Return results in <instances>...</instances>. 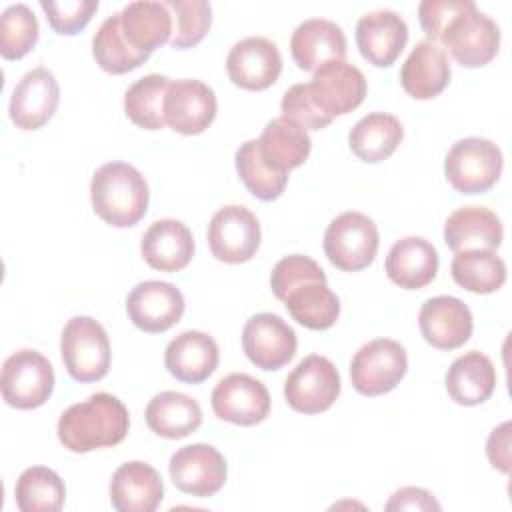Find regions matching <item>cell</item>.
Segmentation results:
<instances>
[{
	"mask_svg": "<svg viewBox=\"0 0 512 512\" xmlns=\"http://www.w3.org/2000/svg\"><path fill=\"white\" fill-rule=\"evenodd\" d=\"M140 252L146 264L160 272H178L194 256V236L190 228L174 218H162L150 224L140 240Z\"/></svg>",
	"mask_w": 512,
	"mask_h": 512,
	"instance_id": "obj_23",
	"label": "cell"
},
{
	"mask_svg": "<svg viewBox=\"0 0 512 512\" xmlns=\"http://www.w3.org/2000/svg\"><path fill=\"white\" fill-rule=\"evenodd\" d=\"M404 136L402 122L388 112H370L360 118L350 134L348 144L362 162H382L394 154Z\"/></svg>",
	"mask_w": 512,
	"mask_h": 512,
	"instance_id": "obj_33",
	"label": "cell"
},
{
	"mask_svg": "<svg viewBox=\"0 0 512 512\" xmlns=\"http://www.w3.org/2000/svg\"><path fill=\"white\" fill-rule=\"evenodd\" d=\"M40 8L46 14L50 28L58 34H78L98 10V0H64V2H48L40 0Z\"/></svg>",
	"mask_w": 512,
	"mask_h": 512,
	"instance_id": "obj_41",
	"label": "cell"
},
{
	"mask_svg": "<svg viewBox=\"0 0 512 512\" xmlns=\"http://www.w3.org/2000/svg\"><path fill=\"white\" fill-rule=\"evenodd\" d=\"M308 84L314 106L328 118L358 108L366 96V78L360 68L346 60H330L314 70Z\"/></svg>",
	"mask_w": 512,
	"mask_h": 512,
	"instance_id": "obj_10",
	"label": "cell"
},
{
	"mask_svg": "<svg viewBox=\"0 0 512 512\" xmlns=\"http://www.w3.org/2000/svg\"><path fill=\"white\" fill-rule=\"evenodd\" d=\"M236 172L244 186L250 190V194L258 200L270 202L276 200L288 182L286 172H278L272 168L260 154L258 140H246L236 150Z\"/></svg>",
	"mask_w": 512,
	"mask_h": 512,
	"instance_id": "obj_38",
	"label": "cell"
},
{
	"mask_svg": "<svg viewBox=\"0 0 512 512\" xmlns=\"http://www.w3.org/2000/svg\"><path fill=\"white\" fill-rule=\"evenodd\" d=\"M120 28L132 48L152 54L172 38V12L164 2L134 0L120 10Z\"/></svg>",
	"mask_w": 512,
	"mask_h": 512,
	"instance_id": "obj_29",
	"label": "cell"
},
{
	"mask_svg": "<svg viewBox=\"0 0 512 512\" xmlns=\"http://www.w3.org/2000/svg\"><path fill=\"white\" fill-rule=\"evenodd\" d=\"M92 54L98 66L110 74H126L144 64L150 54H144L126 40L120 28V12L108 16L92 38Z\"/></svg>",
	"mask_w": 512,
	"mask_h": 512,
	"instance_id": "obj_35",
	"label": "cell"
},
{
	"mask_svg": "<svg viewBox=\"0 0 512 512\" xmlns=\"http://www.w3.org/2000/svg\"><path fill=\"white\" fill-rule=\"evenodd\" d=\"M226 72L230 80L244 90H264L272 86L282 72L280 50L264 36L242 38L226 56Z\"/></svg>",
	"mask_w": 512,
	"mask_h": 512,
	"instance_id": "obj_18",
	"label": "cell"
},
{
	"mask_svg": "<svg viewBox=\"0 0 512 512\" xmlns=\"http://www.w3.org/2000/svg\"><path fill=\"white\" fill-rule=\"evenodd\" d=\"M384 268L396 286L418 290L436 278L438 252L426 238L406 236L392 244Z\"/></svg>",
	"mask_w": 512,
	"mask_h": 512,
	"instance_id": "obj_27",
	"label": "cell"
},
{
	"mask_svg": "<svg viewBox=\"0 0 512 512\" xmlns=\"http://www.w3.org/2000/svg\"><path fill=\"white\" fill-rule=\"evenodd\" d=\"M502 238L500 218L484 206L458 208L444 222V242L452 252L494 250L502 244Z\"/></svg>",
	"mask_w": 512,
	"mask_h": 512,
	"instance_id": "obj_28",
	"label": "cell"
},
{
	"mask_svg": "<svg viewBox=\"0 0 512 512\" xmlns=\"http://www.w3.org/2000/svg\"><path fill=\"white\" fill-rule=\"evenodd\" d=\"M296 332L278 314L260 312L246 320L242 328V350L246 358L262 370H278L296 354Z\"/></svg>",
	"mask_w": 512,
	"mask_h": 512,
	"instance_id": "obj_14",
	"label": "cell"
},
{
	"mask_svg": "<svg viewBox=\"0 0 512 512\" xmlns=\"http://www.w3.org/2000/svg\"><path fill=\"white\" fill-rule=\"evenodd\" d=\"M90 200L94 212L106 224L128 228L144 218L150 190L140 170L132 164L106 162L92 176Z\"/></svg>",
	"mask_w": 512,
	"mask_h": 512,
	"instance_id": "obj_2",
	"label": "cell"
},
{
	"mask_svg": "<svg viewBox=\"0 0 512 512\" xmlns=\"http://www.w3.org/2000/svg\"><path fill=\"white\" fill-rule=\"evenodd\" d=\"M60 102V86L56 76L44 68L36 66L28 70L12 90L8 114L16 128L38 130L56 112Z\"/></svg>",
	"mask_w": 512,
	"mask_h": 512,
	"instance_id": "obj_16",
	"label": "cell"
},
{
	"mask_svg": "<svg viewBox=\"0 0 512 512\" xmlns=\"http://www.w3.org/2000/svg\"><path fill=\"white\" fill-rule=\"evenodd\" d=\"M280 300L286 304L290 316L310 330H326L340 316V300L328 288L324 272L290 284Z\"/></svg>",
	"mask_w": 512,
	"mask_h": 512,
	"instance_id": "obj_21",
	"label": "cell"
},
{
	"mask_svg": "<svg viewBox=\"0 0 512 512\" xmlns=\"http://www.w3.org/2000/svg\"><path fill=\"white\" fill-rule=\"evenodd\" d=\"M66 372L78 382L102 380L110 370V340L104 326L90 316H74L60 336Z\"/></svg>",
	"mask_w": 512,
	"mask_h": 512,
	"instance_id": "obj_4",
	"label": "cell"
},
{
	"mask_svg": "<svg viewBox=\"0 0 512 512\" xmlns=\"http://www.w3.org/2000/svg\"><path fill=\"white\" fill-rule=\"evenodd\" d=\"M486 456L490 464L508 474L510 472V422L496 426L486 440Z\"/></svg>",
	"mask_w": 512,
	"mask_h": 512,
	"instance_id": "obj_46",
	"label": "cell"
},
{
	"mask_svg": "<svg viewBox=\"0 0 512 512\" xmlns=\"http://www.w3.org/2000/svg\"><path fill=\"white\" fill-rule=\"evenodd\" d=\"M450 82V62L444 48L430 40L418 42L400 70L402 88L416 100L436 98Z\"/></svg>",
	"mask_w": 512,
	"mask_h": 512,
	"instance_id": "obj_26",
	"label": "cell"
},
{
	"mask_svg": "<svg viewBox=\"0 0 512 512\" xmlns=\"http://www.w3.org/2000/svg\"><path fill=\"white\" fill-rule=\"evenodd\" d=\"M280 110H282V118L292 120L304 130H320L332 122V118H328L314 106L308 92V84L290 86L282 96Z\"/></svg>",
	"mask_w": 512,
	"mask_h": 512,
	"instance_id": "obj_42",
	"label": "cell"
},
{
	"mask_svg": "<svg viewBox=\"0 0 512 512\" xmlns=\"http://www.w3.org/2000/svg\"><path fill=\"white\" fill-rule=\"evenodd\" d=\"M408 370L404 346L392 338H376L358 348L350 362V380L364 396H382L394 390Z\"/></svg>",
	"mask_w": 512,
	"mask_h": 512,
	"instance_id": "obj_8",
	"label": "cell"
},
{
	"mask_svg": "<svg viewBox=\"0 0 512 512\" xmlns=\"http://www.w3.org/2000/svg\"><path fill=\"white\" fill-rule=\"evenodd\" d=\"M40 26L30 6L10 4L0 16V54L6 60L26 56L38 42Z\"/></svg>",
	"mask_w": 512,
	"mask_h": 512,
	"instance_id": "obj_39",
	"label": "cell"
},
{
	"mask_svg": "<svg viewBox=\"0 0 512 512\" xmlns=\"http://www.w3.org/2000/svg\"><path fill=\"white\" fill-rule=\"evenodd\" d=\"M408 42V26L394 10H374L356 24V44L364 60L378 68L396 62Z\"/></svg>",
	"mask_w": 512,
	"mask_h": 512,
	"instance_id": "obj_20",
	"label": "cell"
},
{
	"mask_svg": "<svg viewBox=\"0 0 512 512\" xmlns=\"http://www.w3.org/2000/svg\"><path fill=\"white\" fill-rule=\"evenodd\" d=\"M208 246L214 258L228 264L250 260L260 246V222L252 210L228 204L214 212L208 224Z\"/></svg>",
	"mask_w": 512,
	"mask_h": 512,
	"instance_id": "obj_11",
	"label": "cell"
},
{
	"mask_svg": "<svg viewBox=\"0 0 512 512\" xmlns=\"http://www.w3.org/2000/svg\"><path fill=\"white\" fill-rule=\"evenodd\" d=\"M450 274L468 292L492 294L506 282V264L494 250H462L452 258Z\"/></svg>",
	"mask_w": 512,
	"mask_h": 512,
	"instance_id": "obj_34",
	"label": "cell"
},
{
	"mask_svg": "<svg viewBox=\"0 0 512 512\" xmlns=\"http://www.w3.org/2000/svg\"><path fill=\"white\" fill-rule=\"evenodd\" d=\"M14 498L22 512H58L66 500V486L52 468L30 466L18 476Z\"/></svg>",
	"mask_w": 512,
	"mask_h": 512,
	"instance_id": "obj_36",
	"label": "cell"
},
{
	"mask_svg": "<svg viewBox=\"0 0 512 512\" xmlns=\"http://www.w3.org/2000/svg\"><path fill=\"white\" fill-rule=\"evenodd\" d=\"M130 428V416L122 400L108 392H96L84 402L68 406L56 426L58 438L70 452H90L120 444Z\"/></svg>",
	"mask_w": 512,
	"mask_h": 512,
	"instance_id": "obj_1",
	"label": "cell"
},
{
	"mask_svg": "<svg viewBox=\"0 0 512 512\" xmlns=\"http://www.w3.org/2000/svg\"><path fill=\"white\" fill-rule=\"evenodd\" d=\"M226 460L210 444H188L170 456L168 474L172 484L190 496L208 498L226 482Z\"/></svg>",
	"mask_w": 512,
	"mask_h": 512,
	"instance_id": "obj_13",
	"label": "cell"
},
{
	"mask_svg": "<svg viewBox=\"0 0 512 512\" xmlns=\"http://www.w3.org/2000/svg\"><path fill=\"white\" fill-rule=\"evenodd\" d=\"M340 396L338 368L320 354L302 358L284 382V398L288 406L302 414H318L328 410Z\"/></svg>",
	"mask_w": 512,
	"mask_h": 512,
	"instance_id": "obj_9",
	"label": "cell"
},
{
	"mask_svg": "<svg viewBox=\"0 0 512 512\" xmlns=\"http://www.w3.org/2000/svg\"><path fill=\"white\" fill-rule=\"evenodd\" d=\"M444 382L448 396L456 404L478 406L486 402L496 388V368L486 354L470 350L450 364Z\"/></svg>",
	"mask_w": 512,
	"mask_h": 512,
	"instance_id": "obj_30",
	"label": "cell"
},
{
	"mask_svg": "<svg viewBox=\"0 0 512 512\" xmlns=\"http://www.w3.org/2000/svg\"><path fill=\"white\" fill-rule=\"evenodd\" d=\"M462 6V0H422L418 6V20L430 42H438V36L446 22Z\"/></svg>",
	"mask_w": 512,
	"mask_h": 512,
	"instance_id": "obj_44",
	"label": "cell"
},
{
	"mask_svg": "<svg viewBox=\"0 0 512 512\" xmlns=\"http://www.w3.org/2000/svg\"><path fill=\"white\" fill-rule=\"evenodd\" d=\"M144 418L154 434L176 440L198 430V426L202 424V408L188 394L164 390L152 396L146 406Z\"/></svg>",
	"mask_w": 512,
	"mask_h": 512,
	"instance_id": "obj_31",
	"label": "cell"
},
{
	"mask_svg": "<svg viewBox=\"0 0 512 512\" xmlns=\"http://www.w3.org/2000/svg\"><path fill=\"white\" fill-rule=\"evenodd\" d=\"M170 78L162 74H148L138 78L124 94L126 116L144 130L164 128V98Z\"/></svg>",
	"mask_w": 512,
	"mask_h": 512,
	"instance_id": "obj_37",
	"label": "cell"
},
{
	"mask_svg": "<svg viewBox=\"0 0 512 512\" xmlns=\"http://www.w3.org/2000/svg\"><path fill=\"white\" fill-rule=\"evenodd\" d=\"M216 116L214 90L196 78L170 80L164 98V120L180 134L204 132Z\"/></svg>",
	"mask_w": 512,
	"mask_h": 512,
	"instance_id": "obj_17",
	"label": "cell"
},
{
	"mask_svg": "<svg viewBox=\"0 0 512 512\" xmlns=\"http://www.w3.org/2000/svg\"><path fill=\"white\" fill-rule=\"evenodd\" d=\"M258 148L262 158L276 168L278 172H290L292 168H298L306 162L312 150V140L308 132L286 118H272L260 138Z\"/></svg>",
	"mask_w": 512,
	"mask_h": 512,
	"instance_id": "obj_32",
	"label": "cell"
},
{
	"mask_svg": "<svg viewBox=\"0 0 512 512\" xmlns=\"http://www.w3.org/2000/svg\"><path fill=\"white\" fill-rule=\"evenodd\" d=\"M290 52L300 70H316L324 62L346 58L344 30L326 18H308L300 22L290 38Z\"/></svg>",
	"mask_w": 512,
	"mask_h": 512,
	"instance_id": "obj_25",
	"label": "cell"
},
{
	"mask_svg": "<svg viewBox=\"0 0 512 512\" xmlns=\"http://www.w3.org/2000/svg\"><path fill=\"white\" fill-rule=\"evenodd\" d=\"M322 272L324 270L320 268V264L316 260H312L310 256L290 254L274 264L272 274H270V288H272L274 296L280 298L290 284H294L306 276H314V274H322Z\"/></svg>",
	"mask_w": 512,
	"mask_h": 512,
	"instance_id": "obj_43",
	"label": "cell"
},
{
	"mask_svg": "<svg viewBox=\"0 0 512 512\" xmlns=\"http://www.w3.org/2000/svg\"><path fill=\"white\" fill-rule=\"evenodd\" d=\"M0 390L4 402L12 408H38L54 390V368L38 350H16L2 364Z\"/></svg>",
	"mask_w": 512,
	"mask_h": 512,
	"instance_id": "obj_7",
	"label": "cell"
},
{
	"mask_svg": "<svg viewBox=\"0 0 512 512\" xmlns=\"http://www.w3.org/2000/svg\"><path fill=\"white\" fill-rule=\"evenodd\" d=\"M172 12L174 30L170 44L174 48H192L204 40L212 22V6L206 0H166Z\"/></svg>",
	"mask_w": 512,
	"mask_h": 512,
	"instance_id": "obj_40",
	"label": "cell"
},
{
	"mask_svg": "<svg viewBox=\"0 0 512 512\" xmlns=\"http://www.w3.org/2000/svg\"><path fill=\"white\" fill-rule=\"evenodd\" d=\"M438 42L452 58L466 68L486 66L498 52L500 28L472 0H462V6L442 28Z\"/></svg>",
	"mask_w": 512,
	"mask_h": 512,
	"instance_id": "obj_3",
	"label": "cell"
},
{
	"mask_svg": "<svg viewBox=\"0 0 512 512\" xmlns=\"http://www.w3.org/2000/svg\"><path fill=\"white\" fill-rule=\"evenodd\" d=\"M386 510H440V504L428 490L404 486L390 496V500L386 502Z\"/></svg>",
	"mask_w": 512,
	"mask_h": 512,
	"instance_id": "obj_45",
	"label": "cell"
},
{
	"mask_svg": "<svg viewBox=\"0 0 512 512\" xmlns=\"http://www.w3.org/2000/svg\"><path fill=\"white\" fill-rule=\"evenodd\" d=\"M162 498V478L158 470L146 462H124L112 474L110 502L118 512H154Z\"/></svg>",
	"mask_w": 512,
	"mask_h": 512,
	"instance_id": "obj_22",
	"label": "cell"
},
{
	"mask_svg": "<svg viewBox=\"0 0 512 512\" xmlns=\"http://www.w3.org/2000/svg\"><path fill=\"white\" fill-rule=\"evenodd\" d=\"M182 292L162 280H146L136 284L126 296V314L130 322L148 332L158 334L180 322L184 314Z\"/></svg>",
	"mask_w": 512,
	"mask_h": 512,
	"instance_id": "obj_15",
	"label": "cell"
},
{
	"mask_svg": "<svg viewBox=\"0 0 512 512\" xmlns=\"http://www.w3.org/2000/svg\"><path fill=\"white\" fill-rule=\"evenodd\" d=\"M210 404L220 420L236 426L260 424L270 414L268 388L244 372L220 378L212 390Z\"/></svg>",
	"mask_w": 512,
	"mask_h": 512,
	"instance_id": "obj_12",
	"label": "cell"
},
{
	"mask_svg": "<svg viewBox=\"0 0 512 512\" xmlns=\"http://www.w3.org/2000/svg\"><path fill=\"white\" fill-rule=\"evenodd\" d=\"M424 340L438 350L460 348L472 336L474 320L470 308L456 296L428 298L418 314Z\"/></svg>",
	"mask_w": 512,
	"mask_h": 512,
	"instance_id": "obj_19",
	"label": "cell"
},
{
	"mask_svg": "<svg viewBox=\"0 0 512 512\" xmlns=\"http://www.w3.org/2000/svg\"><path fill=\"white\" fill-rule=\"evenodd\" d=\"M218 360L216 340L200 330H184L168 342L164 352L168 372L186 384L204 382L216 370Z\"/></svg>",
	"mask_w": 512,
	"mask_h": 512,
	"instance_id": "obj_24",
	"label": "cell"
},
{
	"mask_svg": "<svg viewBox=\"0 0 512 512\" xmlns=\"http://www.w3.org/2000/svg\"><path fill=\"white\" fill-rule=\"evenodd\" d=\"M378 228L362 212L338 214L324 232V254L344 272H358L372 264L378 252Z\"/></svg>",
	"mask_w": 512,
	"mask_h": 512,
	"instance_id": "obj_6",
	"label": "cell"
},
{
	"mask_svg": "<svg viewBox=\"0 0 512 512\" xmlns=\"http://www.w3.org/2000/svg\"><path fill=\"white\" fill-rule=\"evenodd\" d=\"M502 150L488 138L468 136L452 144L444 158V174L450 186L462 194L490 190L502 174Z\"/></svg>",
	"mask_w": 512,
	"mask_h": 512,
	"instance_id": "obj_5",
	"label": "cell"
}]
</instances>
